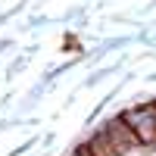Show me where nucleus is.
<instances>
[{
  "label": "nucleus",
  "instance_id": "1",
  "mask_svg": "<svg viewBox=\"0 0 156 156\" xmlns=\"http://www.w3.org/2000/svg\"><path fill=\"white\" fill-rule=\"evenodd\" d=\"M128 122H131V128L137 131V137L144 140V144H153L156 140V109L147 106V109H134L125 115Z\"/></svg>",
  "mask_w": 156,
  "mask_h": 156
}]
</instances>
